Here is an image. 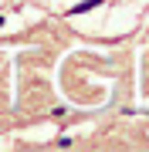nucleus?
<instances>
[{
    "mask_svg": "<svg viewBox=\"0 0 149 152\" xmlns=\"http://www.w3.org/2000/svg\"><path fill=\"white\" fill-rule=\"evenodd\" d=\"M98 4H102V0H88V4H78L75 10H71V14H81V10H92V7H98Z\"/></svg>",
    "mask_w": 149,
    "mask_h": 152,
    "instance_id": "obj_1",
    "label": "nucleus"
}]
</instances>
